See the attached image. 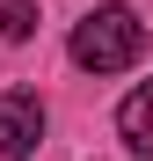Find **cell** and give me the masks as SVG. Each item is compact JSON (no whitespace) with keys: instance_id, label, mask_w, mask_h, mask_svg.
Returning <instances> with one entry per match:
<instances>
[{"instance_id":"obj_1","label":"cell","mask_w":153,"mask_h":161,"mask_svg":"<svg viewBox=\"0 0 153 161\" xmlns=\"http://www.w3.org/2000/svg\"><path fill=\"white\" fill-rule=\"evenodd\" d=\"M139 51H146V22L124 0L73 22V66L80 73H124V66H139Z\"/></svg>"},{"instance_id":"obj_2","label":"cell","mask_w":153,"mask_h":161,"mask_svg":"<svg viewBox=\"0 0 153 161\" xmlns=\"http://www.w3.org/2000/svg\"><path fill=\"white\" fill-rule=\"evenodd\" d=\"M44 139V95L37 88H8L0 95V161H29Z\"/></svg>"},{"instance_id":"obj_3","label":"cell","mask_w":153,"mask_h":161,"mask_svg":"<svg viewBox=\"0 0 153 161\" xmlns=\"http://www.w3.org/2000/svg\"><path fill=\"white\" fill-rule=\"evenodd\" d=\"M117 132H124L131 154H153V80H139V88L117 103Z\"/></svg>"},{"instance_id":"obj_4","label":"cell","mask_w":153,"mask_h":161,"mask_svg":"<svg viewBox=\"0 0 153 161\" xmlns=\"http://www.w3.org/2000/svg\"><path fill=\"white\" fill-rule=\"evenodd\" d=\"M0 37H8V44L37 37V0H0Z\"/></svg>"}]
</instances>
